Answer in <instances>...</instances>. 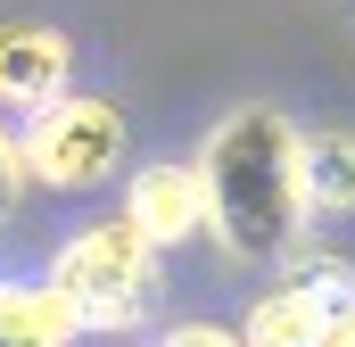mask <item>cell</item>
Listing matches in <instances>:
<instances>
[{"label":"cell","instance_id":"cell-2","mask_svg":"<svg viewBox=\"0 0 355 347\" xmlns=\"http://www.w3.org/2000/svg\"><path fill=\"white\" fill-rule=\"evenodd\" d=\"M58 289L75 298L83 331H132L157 289V240L132 215H99L58 248Z\"/></svg>","mask_w":355,"mask_h":347},{"label":"cell","instance_id":"cell-8","mask_svg":"<svg viewBox=\"0 0 355 347\" xmlns=\"http://www.w3.org/2000/svg\"><path fill=\"white\" fill-rule=\"evenodd\" d=\"M306 198L314 215H355V133H306Z\"/></svg>","mask_w":355,"mask_h":347},{"label":"cell","instance_id":"cell-9","mask_svg":"<svg viewBox=\"0 0 355 347\" xmlns=\"http://www.w3.org/2000/svg\"><path fill=\"white\" fill-rule=\"evenodd\" d=\"M25 182H33V158H25V141L0 124V223L17 215V198H25Z\"/></svg>","mask_w":355,"mask_h":347},{"label":"cell","instance_id":"cell-1","mask_svg":"<svg viewBox=\"0 0 355 347\" xmlns=\"http://www.w3.org/2000/svg\"><path fill=\"white\" fill-rule=\"evenodd\" d=\"M207 232L232 264H289L306 223H314V198H306V133L272 108H232L207 149Z\"/></svg>","mask_w":355,"mask_h":347},{"label":"cell","instance_id":"cell-3","mask_svg":"<svg viewBox=\"0 0 355 347\" xmlns=\"http://www.w3.org/2000/svg\"><path fill=\"white\" fill-rule=\"evenodd\" d=\"M240 339H257V347H331V339H355V273L339 257H289L281 281L248 306Z\"/></svg>","mask_w":355,"mask_h":347},{"label":"cell","instance_id":"cell-6","mask_svg":"<svg viewBox=\"0 0 355 347\" xmlns=\"http://www.w3.org/2000/svg\"><path fill=\"white\" fill-rule=\"evenodd\" d=\"M124 215L157 240V248H182L207 232V174L198 166H141L132 190H124Z\"/></svg>","mask_w":355,"mask_h":347},{"label":"cell","instance_id":"cell-4","mask_svg":"<svg viewBox=\"0 0 355 347\" xmlns=\"http://www.w3.org/2000/svg\"><path fill=\"white\" fill-rule=\"evenodd\" d=\"M33 133H25V158H33V182H50V190H91V182H107V174L124 166V116L107 108V99H50V108H33L25 116Z\"/></svg>","mask_w":355,"mask_h":347},{"label":"cell","instance_id":"cell-7","mask_svg":"<svg viewBox=\"0 0 355 347\" xmlns=\"http://www.w3.org/2000/svg\"><path fill=\"white\" fill-rule=\"evenodd\" d=\"M83 339V314L58 281H0V347H67Z\"/></svg>","mask_w":355,"mask_h":347},{"label":"cell","instance_id":"cell-5","mask_svg":"<svg viewBox=\"0 0 355 347\" xmlns=\"http://www.w3.org/2000/svg\"><path fill=\"white\" fill-rule=\"evenodd\" d=\"M67 75H75L67 33H50V25H0V108L33 116V108L67 99Z\"/></svg>","mask_w":355,"mask_h":347}]
</instances>
